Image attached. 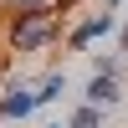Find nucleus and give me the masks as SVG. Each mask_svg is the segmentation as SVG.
<instances>
[{"instance_id":"5","label":"nucleus","mask_w":128,"mask_h":128,"mask_svg":"<svg viewBox=\"0 0 128 128\" xmlns=\"http://www.w3.org/2000/svg\"><path fill=\"white\" fill-rule=\"evenodd\" d=\"M72 128H98V108H92V102H87V108H77V118H72Z\"/></svg>"},{"instance_id":"6","label":"nucleus","mask_w":128,"mask_h":128,"mask_svg":"<svg viewBox=\"0 0 128 128\" xmlns=\"http://www.w3.org/2000/svg\"><path fill=\"white\" fill-rule=\"evenodd\" d=\"M36 98H41V102H51V98H62V77H46V82H41V92H36Z\"/></svg>"},{"instance_id":"1","label":"nucleus","mask_w":128,"mask_h":128,"mask_svg":"<svg viewBox=\"0 0 128 128\" xmlns=\"http://www.w3.org/2000/svg\"><path fill=\"white\" fill-rule=\"evenodd\" d=\"M113 26H118L113 16H92V20H82V26L72 31V41H77V46H87V41H98V36H108Z\"/></svg>"},{"instance_id":"4","label":"nucleus","mask_w":128,"mask_h":128,"mask_svg":"<svg viewBox=\"0 0 128 128\" xmlns=\"http://www.w3.org/2000/svg\"><path fill=\"white\" fill-rule=\"evenodd\" d=\"M16 41H20V46H41V41H46V26H41V20H36V26H20Z\"/></svg>"},{"instance_id":"3","label":"nucleus","mask_w":128,"mask_h":128,"mask_svg":"<svg viewBox=\"0 0 128 128\" xmlns=\"http://www.w3.org/2000/svg\"><path fill=\"white\" fill-rule=\"evenodd\" d=\"M87 102H92V108H98V102H118L113 77H92V82H87Z\"/></svg>"},{"instance_id":"2","label":"nucleus","mask_w":128,"mask_h":128,"mask_svg":"<svg viewBox=\"0 0 128 128\" xmlns=\"http://www.w3.org/2000/svg\"><path fill=\"white\" fill-rule=\"evenodd\" d=\"M31 108H41V98H36V92H20V87L10 92L5 102H0V113H10V118H26Z\"/></svg>"},{"instance_id":"7","label":"nucleus","mask_w":128,"mask_h":128,"mask_svg":"<svg viewBox=\"0 0 128 128\" xmlns=\"http://www.w3.org/2000/svg\"><path fill=\"white\" fill-rule=\"evenodd\" d=\"M123 46H128V26H123Z\"/></svg>"}]
</instances>
